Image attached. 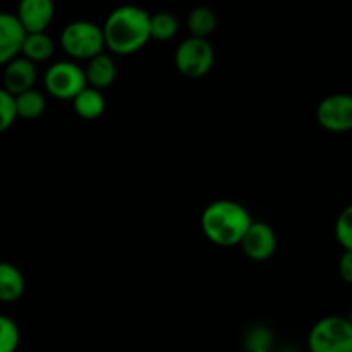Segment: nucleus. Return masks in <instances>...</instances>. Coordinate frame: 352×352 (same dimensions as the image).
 <instances>
[{
  "mask_svg": "<svg viewBox=\"0 0 352 352\" xmlns=\"http://www.w3.org/2000/svg\"><path fill=\"white\" fill-rule=\"evenodd\" d=\"M105 48L116 55H133L150 41V12L140 6H119L102 26Z\"/></svg>",
  "mask_w": 352,
  "mask_h": 352,
  "instance_id": "obj_1",
  "label": "nucleus"
},
{
  "mask_svg": "<svg viewBox=\"0 0 352 352\" xmlns=\"http://www.w3.org/2000/svg\"><path fill=\"white\" fill-rule=\"evenodd\" d=\"M201 230L206 239L220 248L239 246L251 226L250 212L232 199H217L201 213Z\"/></svg>",
  "mask_w": 352,
  "mask_h": 352,
  "instance_id": "obj_2",
  "label": "nucleus"
},
{
  "mask_svg": "<svg viewBox=\"0 0 352 352\" xmlns=\"http://www.w3.org/2000/svg\"><path fill=\"white\" fill-rule=\"evenodd\" d=\"M60 47L71 60H86L105 52L102 26L86 19L69 23L60 33Z\"/></svg>",
  "mask_w": 352,
  "mask_h": 352,
  "instance_id": "obj_3",
  "label": "nucleus"
},
{
  "mask_svg": "<svg viewBox=\"0 0 352 352\" xmlns=\"http://www.w3.org/2000/svg\"><path fill=\"white\" fill-rule=\"evenodd\" d=\"M309 352H352V323L344 316H325L309 330Z\"/></svg>",
  "mask_w": 352,
  "mask_h": 352,
  "instance_id": "obj_4",
  "label": "nucleus"
},
{
  "mask_svg": "<svg viewBox=\"0 0 352 352\" xmlns=\"http://www.w3.org/2000/svg\"><path fill=\"white\" fill-rule=\"evenodd\" d=\"M174 64L186 78L199 79L212 71L215 64V50L205 38L189 36L175 48Z\"/></svg>",
  "mask_w": 352,
  "mask_h": 352,
  "instance_id": "obj_5",
  "label": "nucleus"
},
{
  "mask_svg": "<svg viewBox=\"0 0 352 352\" xmlns=\"http://www.w3.org/2000/svg\"><path fill=\"white\" fill-rule=\"evenodd\" d=\"M43 85L52 98L72 102V98L86 88L85 71L74 60L55 62L45 71Z\"/></svg>",
  "mask_w": 352,
  "mask_h": 352,
  "instance_id": "obj_6",
  "label": "nucleus"
},
{
  "mask_svg": "<svg viewBox=\"0 0 352 352\" xmlns=\"http://www.w3.org/2000/svg\"><path fill=\"white\" fill-rule=\"evenodd\" d=\"M316 119L330 133H347L352 129V98L347 93H336L320 102Z\"/></svg>",
  "mask_w": 352,
  "mask_h": 352,
  "instance_id": "obj_7",
  "label": "nucleus"
},
{
  "mask_svg": "<svg viewBox=\"0 0 352 352\" xmlns=\"http://www.w3.org/2000/svg\"><path fill=\"white\" fill-rule=\"evenodd\" d=\"M239 246L251 261H267L274 256L277 250L275 230L265 222H251L246 234L241 239Z\"/></svg>",
  "mask_w": 352,
  "mask_h": 352,
  "instance_id": "obj_8",
  "label": "nucleus"
},
{
  "mask_svg": "<svg viewBox=\"0 0 352 352\" xmlns=\"http://www.w3.org/2000/svg\"><path fill=\"white\" fill-rule=\"evenodd\" d=\"M14 16L26 33L47 31L55 17L54 0H19Z\"/></svg>",
  "mask_w": 352,
  "mask_h": 352,
  "instance_id": "obj_9",
  "label": "nucleus"
},
{
  "mask_svg": "<svg viewBox=\"0 0 352 352\" xmlns=\"http://www.w3.org/2000/svg\"><path fill=\"white\" fill-rule=\"evenodd\" d=\"M38 79V69L36 64L30 62L24 57H16L10 62L3 65V74L2 81L7 93L12 96L21 95L24 91H30L34 88V82Z\"/></svg>",
  "mask_w": 352,
  "mask_h": 352,
  "instance_id": "obj_10",
  "label": "nucleus"
},
{
  "mask_svg": "<svg viewBox=\"0 0 352 352\" xmlns=\"http://www.w3.org/2000/svg\"><path fill=\"white\" fill-rule=\"evenodd\" d=\"M26 31L17 17L9 12H0V65L19 57Z\"/></svg>",
  "mask_w": 352,
  "mask_h": 352,
  "instance_id": "obj_11",
  "label": "nucleus"
},
{
  "mask_svg": "<svg viewBox=\"0 0 352 352\" xmlns=\"http://www.w3.org/2000/svg\"><path fill=\"white\" fill-rule=\"evenodd\" d=\"M82 71H85L86 86L98 89V91L110 88L117 79L116 60L112 58V55L105 54V52L89 58Z\"/></svg>",
  "mask_w": 352,
  "mask_h": 352,
  "instance_id": "obj_12",
  "label": "nucleus"
},
{
  "mask_svg": "<svg viewBox=\"0 0 352 352\" xmlns=\"http://www.w3.org/2000/svg\"><path fill=\"white\" fill-rule=\"evenodd\" d=\"M26 291L24 275L16 265L9 261H0V302H16L23 298Z\"/></svg>",
  "mask_w": 352,
  "mask_h": 352,
  "instance_id": "obj_13",
  "label": "nucleus"
},
{
  "mask_svg": "<svg viewBox=\"0 0 352 352\" xmlns=\"http://www.w3.org/2000/svg\"><path fill=\"white\" fill-rule=\"evenodd\" d=\"M55 54V41L47 31L41 33H26L21 47V57L28 58L33 64L47 62L54 57Z\"/></svg>",
  "mask_w": 352,
  "mask_h": 352,
  "instance_id": "obj_14",
  "label": "nucleus"
},
{
  "mask_svg": "<svg viewBox=\"0 0 352 352\" xmlns=\"http://www.w3.org/2000/svg\"><path fill=\"white\" fill-rule=\"evenodd\" d=\"M105 96L102 91L95 88L86 86L82 91L72 98V109H74L76 116H79L85 120H96L103 116L105 112Z\"/></svg>",
  "mask_w": 352,
  "mask_h": 352,
  "instance_id": "obj_15",
  "label": "nucleus"
},
{
  "mask_svg": "<svg viewBox=\"0 0 352 352\" xmlns=\"http://www.w3.org/2000/svg\"><path fill=\"white\" fill-rule=\"evenodd\" d=\"M217 24H219V19H217L215 10L206 6L195 7L188 16V30L195 38L208 40L210 34L215 33Z\"/></svg>",
  "mask_w": 352,
  "mask_h": 352,
  "instance_id": "obj_16",
  "label": "nucleus"
},
{
  "mask_svg": "<svg viewBox=\"0 0 352 352\" xmlns=\"http://www.w3.org/2000/svg\"><path fill=\"white\" fill-rule=\"evenodd\" d=\"M14 103H16L17 117L26 120L38 119V117L43 116L45 109H47V98H45L43 93L34 88L14 96Z\"/></svg>",
  "mask_w": 352,
  "mask_h": 352,
  "instance_id": "obj_17",
  "label": "nucleus"
},
{
  "mask_svg": "<svg viewBox=\"0 0 352 352\" xmlns=\"http://www.w3.org/2000/svg\"><path fill=\"white\" fill-rule=\"evenodd\" d=\"M179 21L170 12L150 14V40L170 41L177 36Z\"/></svg>",
  "mask_w": 352,
  "mask_h": 352,
  "instance_id": "obj_18",
  "label": "nucleus"
},
{
  "mask_svg": "<svg viewBox=\"0 0 352 352\" xmlns=\"http://www.w3.org/2000/svg\"><path fill=\"white\" fill-rule=\"evenodd\" d=\"M21 342L17 323L9 316L0 315V352H16Z\"/></svg>",
  "mask_w": 352,
  "mask_h": 352,
  "instance_id": "obj_19",
  "label": "nucleus"
},
{
  "mask_svg": "<svg viewBox=\"0 0 352 352\" xmlns=\"http://www.w3.org/2000/svg\"><path fill=\"white\" fill-rule=\"evenodd\" d=\"M336 239L344 251H352V208L346 206L344 212L337 217Z\"/></svg>",
  "mask_w": 352,
  "mask_h": 352,
  "instance_id": "obj_20",
  "label": "nucleus"
},
{
  "mask_svg": "<svg viewBox=\"0 0 352 352\" xmlns=\"http://www.w3.org/2000/svg\"><path fill=\"white\" fill-rule=\"evenodd\" d=\"M16 103H14V96L7 93L6 89L0 88V134L6 133L12 124L16 122Z\"/></svg>",
  "mask_w": 352,
  "mask_h": 352,
  "instance_id": "obj_21",
  "label": "nucleus"
},
{
  "mask_svg": "<svg viewBox=\"0 0 352 352\" xmlns=\"http://www.w3.org/2000/svg\"><path fill=\"white\" fill-rule=\"evenodd\" d=\"M339 275L346 284H352V251H344L339 261Z\"/></svg>",
  "mask_w": 352,
  "mask_h": 352,
  "instance_id": "obj_22",
  "label": "nucleus"
}]
</instances>
